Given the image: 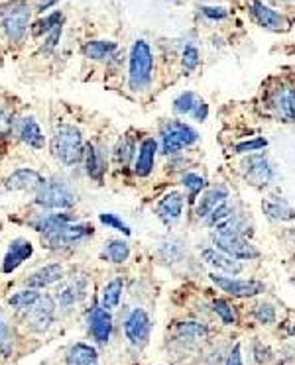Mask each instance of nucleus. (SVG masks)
<instances>
[{
    "label": "nucleus",
    "mask_w": 295,
    "mask_h": 365,
    "mask_svg": "<svg viewBox=\"0 0 295 365\" xmlns=\"http://www.w3.org/2000/svg\"><path fill=\"white\" fill-rule=\"evenodd\" d=\"M228 197H230V195H228V188L223 187V185L207 188L203 195H201L199 202H197V209H195L197 218H199V220H205V218L215 211V209H218L223 202H227Z\"/></svg>",
    "instance_id": "nucleus-15"
},
{
    "label": "nucleus",
    "mask_w": 295,
    "mask_h": 365,
    "mask_svg": "<svg viewBox=\"0 0 295 365\" xmlns=\"http://www.w3.org/2000/svg\"><path fill=\"white\" fill-rule=\"evenodd\" d=\"M99 220L104 224V226H109V228H113L116 232H122L125 236H130V226L122 222V218H118L116 214H111V212H104V214H99Z\"/></svg>",
    "instance_id": "nucleus-43"
},
{
    "label": "nucleus",
    "mask_w": 295,
    "mask_h": 365,
    "mask_svg": "<svg viewBox=\"0 0 295 365\" xmlns=\"http://www.w3.org/2000/svg\"><path fill=\"white\" fill-rule=\"evenodd\" d=\"M87 236H93V226H89V224H67L56 232L42 234V242L46 243V248L57 250V248H65L69 243L81 242Z\"/></svg>",
    "instance_id": "nucleus-9"
},
{
    "label": "nucleus",
    "mask_w": 295,
    "mask_h": 365,
    "mask_svg": "<svg viewBox=\"0 0 295 365\" xmlns=\"http://www.w3.org/2000/svg\"><path fill=\"white\" fill-rule=\"evenodd\" d=\"M154 77V54L152 47L144 40H136L130 49L128 63V83L132 90H146Z\"/></svg>",
    "instance_id": "nucleus-1"
},
{
    "label": "nucleus",
    "mask_w": 295,
    "mask_h": 365,
    "mask_svg": "<svg viewBox=\"0 0 295 365\" xmlns=\"http://www.w3.org/2000/svg\"><path fill=\"white\" fill-rule=\"evenodd\" d=\"M266 147H268V140L266 138H250V140H244V142H239V144L232 145V152L239 155H248L262 152Z\"/></svg>",
    "instance_id": "nucleus-38"
},
{
    "label": "nucleus",
    "mask_w": 295,
    "mask_h": 365,
    "mask_svg": "<svg viewBox=\"0 0 295 365\" xmlns=\"http://www.w3.org/2000/svg\"><path fill=\"white\" fill-rule=\"evenodd\" d=\"M191 118H193L195 122H205L209 118V104H207L203 99H199L197 106H195L193 112H191Z\"/></svg>",
    "instance_id": "nucleus-46"
},
{
    "label": "nucleus",
    "mask_w": 295,
    "mask_h": 365,
    "mask_svg": "<svg viewBox=\"0 0 295 365\" xmlns=\"http://www.w3.org/2000/svg\"><path fill=\"white\" fill-rule=\"evenodd\" d=\"M32 254H34V245L28 242V240H22V238L14 240V242L10 243V248H8V254L4 257L2 271H4V273H12L14 269H18V267L22 266L24 261Z\"/></svg>",
    "instance_id": "nucleus-18"
},
{
    "label": "nucleus",
    "mask_w": 295,
    "mask_h": 365,
    "mask_svg": "<svg viewBox=\"0 0 295 365\" xmlns=\"http://www.w3.org/2000/svg\"><path fill=\"white\" fill-rule=\"evenodd\" d=\"M240 171H242L244 181L256 188L268 187L276 179V167L264 152L246 155L240 163Z\"/></svg>",
    "instance_id": "nucleus-4"
},
{
    "label": "nucleus",
    "mask_w": 295,
    "mask_h": 365,
    "mask_svg": "<svg viewBox=\"0 0 295 365\" xmlns=\"http://www.w3.org/2000/svg\"><path fill=\"white\" fill-rule=\"evenodd\" d=\"M20 136H22L24 142L30 145V147H34V149H42L44 144H46L44 132H42V128L38 126V122H35L34 118H26V120L22 122Z\"/></svg>",
    "instance_id": "nucleus-26"
},
{
    "label": "nucleus",
    "mask_w": 295,
    "mask_h": 365,
    "mask_svg": "<svg viewBox=\"0 0 295 365\" xmlns=\"http://www.w3.org/2000/svg\"><path fill=\"white\" fill-rule=\"evenodd\" d=\"M136 154V142L132 136H125L114 147V161L120 167H128Z\"/></svg>",
    "instance_id": "nucleus-30"
},
{
    "label": "nucleus",
    "mask_w": 295,
    "mask_h": 365,
    "mask_svg": "<svg viewBox=\"0 0 295 365\" xmlns=\"http://www.w3.org/2000/svg\"><path fill=\"white\" fill-rule=\"evenodd\" d=\"M262 211L273 222H294L295 211L280 197H270L262 200Z\"/></svg>",
    "instance_id": "nucleus-20"
},
{
    "label": "nucleus",
    "mask_w": 295,
    "mask_h": 365,
    "mask_svg": "<svg viewBox=\"0 0 295 365\" xmlns=\"http://www.w3.org/2000/svg\"><path fill=\"white\" fill-rule=\"evenodd\" d=\"M69 365H85V364H99V354L97 350L89 343H75L67 355Z\"/></svg>",
    "instance_id": "nucleus-25"
},
{
    "label": "nucleus",
    "mask_w": 295,
    "mask_h": 365,
    "mask_svg": "<svg viewBox=\"0 0 295 365\" xmlns=\"http://www.w3.org/2000/svg\"><path fill=\"white\" fill-rule=\"evenodd\" d=\"M152 322L144 309H134L125 321V334L132 346H144L150 338Z\"/></svg>",
    "instance_id": "nucleus-11"
},
{
    "label": "nucleus",
    "mask_w": 295,
    "mask_h": 365,
    "mask_svg": "<svg viewBox=\"0 0 295 365\" xmlns=\"http://www.w3.org/2000/svg\"><path fill=\"white\" fill-rule=\"evenodd\" d=\"M234 212H237L234 211V206H230L227 200V202H223L218 209H215V211L211 212V214L205 218V224H207V226H211V228H216L218 224H223V222L227 220V218H230Z\"/></svg>",
    "instance_id": "nucleus-40"
},
{
    "label": "nucleus",
    "mask_w": 295,
    "mask_h": 365,
    "mask_svg": "<svg viewBox=\"0 0 295 365\" xmlns=\"http://www.w3.org/2000/svg\"><path fill=\"white\" fill-rule=\"evenodd\" d=\"M54 310H56V307H54V300L49 299V297L40 299L32 307V328H34L35 332L47 330V326L54 321Z\"/></svg>",
    "instance_id": "nucleus-21"
},
{
    "label": "nucleus",
    "mask_w": 295,
    "mask_h": 365,
    "mask_svg": "<svg viewBox=\"0 0 295 365\" xmlns=\"http://www.w3.org/2000/svg\"><path fill=\"white\" fill-rule=\"evenodd\" d=\"M156 155H158V142L154 138H146L140 144L136 163H134V173H136L138 177H148L154 171Z\"/></svg>",
    "instance_id": "nucleus-17"
},
{
    "label": "nucleus",
    "mask_w": 295,
    "mask_h": 365,
    "mask_svg": "<svg viewBox=\"0 0 295 365\" xmlns=\"http://www.w3.org/2000/svg\"><path fill=\"white\" fill-rule=\"evenodd\" d=\"M199 142V132L193 126L182 120H171L161 130V154L177 155L185 147H191Z\"/></svg>",
    "instance_id": "nucleus-3"
},
{
    "label": "nucleus",
    "mask_w": 295,
    "mask_h": 365,
    "mask_svg": "<svg viewBox=\"0 0 295 365\" xmlns=\"http://www.w3.org/2000/svg\"><path fill=\"white\" fill-rule=\"evenodd\" d=\"M0 354L10 355L12 354V334L10 328L0 321Z\"/></svg>",
    "instance_id": "nucleus-44"
},
{
    "label": "nucleus",
    "mask_w": 295,
    "mask_h": 365,
    "mask_svg": "<svg viewBox=\"0 0 295 365\" xmlns=\"http://www.w3.org/2000/svg\"><path fill=\"white\" fill-rule=\"evenodd\" d=\"M182 185L187 190V200L195 204L197 197L207 188V179L201 177L199 173H185L182 177Z\"/></svg>",
    "instance_id": "nucleus-33"
},
{
    "label": "nucleus",
    "mask_w": 295,
    "mask_h": 365,
    "mask_svg": "<svg viewBox=\"0 0 295 365\" xmlns=\"http://www.w3.org/2000/svg\"><path fill=\"white\" fill-rule=\"evenodd\" d=\"M51 152H54V157L59 159L63 165L79 163L85 155V144H83V136L79 130L69 124L59 126L51 140Z\"/></svg>",
    "instance_id": "nucleus-2"
},
{
    "label": "nucleus",
    "mask_w": 295,
    "mask_h": 365,
    "mask_svg": "<svg viewBox=\"0 0 295 365\" xmlns=\"http://www.w3.org/2000/svg\"><path fill=\"white\" fill-rule=\"evenodd\" d=\"M46 181L34 169H18L6 179L8 190H38Z\"/></svg>",
    "instance_id": "nucleus-19"
},
{
    "label": "nucleus",
    "mask_w": 295,
    "mask_h": 365,
    "mask_svg": "<svg viewBox=\"0 0 295 365\" xmlns=\"http://www.w3.org/2000/svg\"><path fill=\"white\" fill-rule=\"evenodd\" d=\"M59 35H61V26H57V28H54L51 30V33H49V38H47V44H46V49L49 51L54 45L57 44V40H59Z\"/></svg>",
    "instance_id": "nucleus-50"
},
{
    "label": "nucleus",
    "mask_w": 295,
    "mask_h": 365,
    "mask_svg": "<svg viewBox=\"0 0 295 365\" xmlns=\"http://www.w3.org/2000/svg\"><path fill=\"white\" fill-rule=\"evenodd\" d=\"M89 328H91L93 338L99 343H106L111 340L113 334V316L111 310H106L104 307H95L89 318Z\"/></svg>",
    "instance_id": "nucleus-16"
},
{
    "label": "nucleus",
    "mask_w": 295,
    "mask_h": 365,
    "mask_svg": "<svg viewBox=\"0 0 295 365\" xmlns=\"http://www.w3.org/2000/svg\"><path fill=\"white\" fill-rule=\"evenodd\" d=\"M282 2H295V0H282Z\"/></svg>",
    "instance_id": "nucleus-51"
},
{
    "label": "nucleus",
    "mask_w": 295,
    "mask_h": 365,
    "mask_svg": "<svg viewBox=\"0 0 295 365\" xmlns=\"http://www.w3.org/2000/svg\"><path fill=\"white\" fill-rule=\"evenodd\" d=\"M61 12H54V14H49L47 18H44V20H40V22H35V26L32 28V33L34 35H42V33L46 32H51L54 28H57L59 24H61Z\"/></svg>",
    "instance_id": "nucleus-42"
},
{
    "label": "nucleus",
    "mask_w": 295,
    "mask_h": 365,
    "mask_svg": "<svg viewBox=\"0 0 295 365\" xmlns=\"http://www.w3.org/2000/svg\"><path fill=\"white\" fill-rule=\"evenodd\" d=\"M83 159H85V167H87V175L91 179H95V181H102L104 171H106V165H104V161H102L99 149L93 144H87L85 145V155H83Z\"/></svg>",
    "instance_id": "nucleus-24"
},
{
    "label": "nucleus",
    "mask_w": 295,
    "mask_h": 365,
    "mask_svg": "<svg viewBox=\"0 0 295 365\" xmlns=\"http://www.w3.org/2000/svg\"><path fill=\"white\" fill-rule=\"evenodd\" d=\"M122 291H125L122 279H113L111 283H106V287L102 289V307L106 310L116 309L122 299Z\"/></svg>",
    "instance_id": "nucleus-31"
},
{
    "label": "nucleus",
    "mask_w": 295,
    "mask_h": 365,
    "mask_svg": "<svg viewBox=\"0 0 295 365\" xmlns=\"http://www.w3.org/2000/svg\"><path fill=\"white\" fill-rule=\"evenodd\" d=\"M42 299L40 297V293L35 291V289H28V291H20V293H16V295H12L8 302H10V307L14 309H32L38 300Z\"/></svg>",
    "instance_id": "nucleus-37"
},
{
    "label": "nucleus",
    "mask_w": 295,
    "mask_h": 365,
    "mask_svg": "<svg viewBox=\"0 0 295 365\" xmlns=\"http://www.w3.org/2000/svg\"><path fill=\"white\" fill-rule=\"evenodd\" d=\"M201 257L207 266H211L215 269V273H223V275H239L240 271L244 269V266L240 263L239 259L230 257V255L218 252L216 248H205L201 252Z\"/></svg>",
    "instance_id": "nucleus-14"
},
{
    "label": "nucleus",
    "mask_w": 295,
    "mask_h": 365,
    "mask_svg": "<svg viewBox=\"0 0 295 365\" xmlns=\"http://www.w3.org/2000/svg\"><path fill=\"white\" fill-rule=\"evenodd\" d=\"M67 224H71V216L69 214H47V216H42V218L32 222V226L42 234L56 232V230L67 226Z\"/></svg>",
    "instance_id": "nucleus-29"
},
{
    "label": "nucleus",
    "mask_w": 295,
    "mask_h": 365,
    "mask_svg": "<svg viewBox=\"0 0 295 365\" xmlns=\"http://www.w3.org/2000/svg\"><path fill=\"white\" fill-rule=\"evenodd\" d=\"M248 10L252 18L258 22V26L272 30V32H285L289 28V20L284 14L272 10L270 6H266L260 0H248Z\"/></svg>",
    "instance_id": "nucleus-10"
},
{
    "label": "nucleus",
    "mask_w": 295,
    "mask_h": 365,
    "mask_svg": "<svg viewBox=\"0 0 295 365\" xmlns=\"http://www.w3.org/2000/svg\"><path fill=\"white\" fill-rule=\"evenodd\" d=\"M61 277H63V267L59 266V263H49V266L42 267V269H38L35 273L30 275V279H28V287L30 289L49 287V285L57 283Z\"/></svg>",
    "instance_id": "nucleus-22"
},
{
    "label": "nucleus",
    "mask_w": 295,
    "mask_h": 365,
    "mask_svg": "<svg viewBox=\"0 0 295 365\" xmlns=\"http://www.w3.org/2000/svg\"><path fill=\"white\" fill-rule=\"evenodd\" d=\"M280 365H295V346H285L282 350V355H280Z\"/></svg>",
    "instance_id": "nucleus-49"
},
{
    "label": "nucleus",
    "mask_w": 295,
    "mask_h": 365,
    "mask_svg": "<svg viewBox=\"0 0 295 365\" xmlns=\"http://www.w3.org/2000/svg\"><path fill=\"white\" fill-rule=\"evenodd\" d=\"M177 336L185 342H199L209 336V328L203 322H182L177 324Z\"/></svg>",
    "instance_id": "nucleus-27"
},
{
    "label": "nucleus",
    "mask_w": 295,
    "mask_h": 365,
    "mask_svg": "<svg viewBox=\"0 0 295 365\" xmlns=\"http://www.w3.org/2000/svg\"><path fill=\"white\" fill-rule=\"evenodd\" d=\"M197 102H199V97L195 92H191V90H185V92H182L177 99L173 100V112L180 114V116H191Z\"/></svg>",
    "instance_id": "nucleus-36"
},
{
    "label": "nucleus",
    "mask_w": 295,
    "mask_h": 365,
    "mask_svg": "<svg viewBox=\"0 0 295 365\" xmlns=\"http://www.w3.org/2000/svg\"><path fill=\"white\" fill-rule=\"evenodd\" d=\"M213 312L221 318L223 324L227 326H234L239 322V312L237 309L228 302L227 299H215L213 300Z\"/></svg>",
    "instance_id": "nucleus-35"
},
{
    "label": "nucleus",
    "mask_w": 295,
    "mask_h": 365,
    "mask_svg": "<svg viewBox=\"0 0 295 365\" xmlns=\"http://www.w3.org/2000/svg\"><path fill=\"white\" fill-rule=\"evenodd\" d=\"M104 257L113 263H125L130 257V245L125 240H109L104 243Z\"/></svg>",
    "instance_id": "nucleus-32"
},
{
    "label": "nucleus",
    "mask_w": 295,
    "mask_h": 365,
    "mask_svg": "<svg viewBox=\"0 0 295 365\" xmlns=\"http://www.w3.org/2000/svg\"><path fill=\"white\" fill-rule=\"evenodd\" d=\"M213 248H216L218 252L230 255L239 261H252L260 257V250L250 242L248 238L242 236H232V234H213L211 236Z\"/></svg>",
    "instance_id": "nucleus-6"
},
{
    "label": "nucleus",
    "mask_w": 295,
    "mask_h": 365,
    "mask_svg": "<svg viewBox=\"0 0 295 365\" xmlns=\"http://www.w3.org/2000/svg\"><path fill=\"white\" fill-rule=\"evenodd\" d=\"M268 106L282 122H287V124L295 122V87H289V85L278 87L272 92Z\"/></svg>",
    "instance_id": "nucleus-12"
},
{
    "label": "nucleus",
    "mask_w": 295,
    "mask_h": 365,
    "mask_svg": "<svg viewBox=\"0 0 295 365\" xmlns=\"http://www.w3.org/2000/svg\"><path fill=\"white\" fill-rule=\"evenodd\" d=\"M85 291H87V281H85V277H79V279H75V281L59 295V302H61L63 307L75 305V302H79V300L85 297Z\"/></svg>",
    "instance_id": "nucleus-34"
},
{
    "label": "nucleus",
    "mask_w": 295,
    "mask_h": 365,
    "mask_svg": "<svg viewBox=\"0 0 295 365\" xmlns=\"http://www.w3.org/2000/svg\"><path fill=\"white\" fill-rule=\"evenodd\" d=\"M225 365H244L242 362V350H240V343H234L232 346V350L228 352V357Z\"/></svg>",
    "instance_id": "nucleus-48"
},
{
    "label": "nucleus",
    "mask_w": 295,
    "mask_h": 365,
    "mask_svg": "<svg viewBox=\"0 0 295 365\" xmlns=\"http://www.w3.org/2000/svg\"><path fill=\"white\" fill-rule=\"evenodd\" d=\"M85 365H97V364H85Z\"/></svg>",
    "instance_id": "nucleus-52"
},
{
    "label": "nucleus",
    "mask_w": 295,
    "mask_h": 365,
    "mask_svg": "<svg viewBox=\"0 0 295 365\" xmlns=\"http://www.w3.org/2000/svg\"><path fill=\"white\" fill-rule=\"evenodd\" d=\"M252 316L256 318L258 324H264V326H268V324H273L276 318H278V314H276V309H273L270 302H260V305H256L254 309H252Z\"/></svg>",
    "instance_id": "nucleus-41"
},
{
    "label": "nucleus",
    "mask_w": 295,
    "mask_h": 365,
    "mask_svg": "<svg viewBox=\"0 0 295 365\" xmlns=\"http://www.w3.org/2000/svg\"><path fill=\"white\" fill-rule=\"evenodd\" d=\"M201 10H203V14L209 20H225L228 16V12L225 8H221V6H205Z\"/></svg>",
    "instance_id": "nucleus-47"
},
{
    "label": "nucleus",
    "mask_w": 295,
    "mask_h": 365,
    "mask_svg": "<svg viewBox=\"0 0 295 365\" xmlns=\"http://www.w3.org/2000/svg\"><path fill=\"white\" fill-rule=\"evenodd\" d=\"M209 277L216 285V289H221L223 293H227L228 297H234V299L258 297L266 291V285L256 279H234V277L223 275V273H211Z\"/></svg>",
    "instance_id": "nucleus-7"
},
{
    "label": "nucleus",
    "mask_w": 295,
    "mask_h": 365,
    "mask_svg": "<svg viewBox=\"0 0 295 365\" xmlns=\"http://www.w3.org/2000/svg\"><path fill=\"white\" fill-rule=\"evenodd\" d=\"M252 354H254V362L256 364H268L272 359V352L268 346H264L262 342H254L252 346Z\"/></svg>",
    "instance_id": "nucleus-45"
},
{
    "label": "nucleus",
    "mask_w": 295,
    "mask_h": 365,
    "mask_svg": "<svg viewBox=\"0 0 295 365\" xmlns=\"http://www.w3.org/2000/svg\"><path fill=\"white\" fill-rule=\"evenodd\" d=\"M116 51V44L114 42H104V40H97V42H87L83 45V56L101 61V59H109Z\"/></svg>",
    "instance_id": "nucleus-28"
},
{
    "label": "nucleus",
    "mask_w": 295,
    "mask_h": 365,
    "mask_svg": "<svg viewBox=\"0 0 295 365\" xmlns=\"http://www.w3.org/2000/svg\"><path fill=\"white\" fill-rule=\"evenodd\" d=\"M216 234H232V236H242V238H248L252 236V224L248 222L246 216H242V214H232L230 218L223 222V224H218L215 228Z\"/></svg>",
    "instance_id": "nucleus-23"
},
{
    "label": "nucleus",
    "mask_w": 295,
    "mask_h": 365,
    "mask_svg": "<svg viewBox=\"0 0 295 365\" xmlns=\"http://www.w3.org/2000/svg\"><path fill=\"white\" fill-rule=\"evenodd\" d=\"M199 63H201V54H199V49H197L195 45H185V49H183L182 54L183 73H185V75H191L195 69L199 67Z\"/></svg>",
    "instance_id": "nucleus-39"
},
{
    "label": "nucleus",
    "mask_w": 295,
    "mask_h": 365,
    "mask_svg": "<svg viewBox=\"0 0 295 365\" xmlns=\"http://www.w3.org/2000/svg\"><path fill=\"white\" fill-rule=\"evenodd\" d=\"M183 204H185V199H183V195L180 190H170V193H166V195L158 200V204H156L158 218L164 222L166 226H171V224L180 222L183 214Z\"/></svg>",
    "instance_id": "nucleus-13"
},
{
    "label": "nucleus",
    "mask_w": 295,
    "mask_h": 365,
    "mask_svg": "<svg viewBox=\"0 0 295 365\" xmlns=\"http://www.w3.org/2000/svg\"><path fill=\"white\" fill-rule=\"evenodd\" d=\"M2 16V28L10 42H20L30 24V6L24 2H12L0 10Z\"/></svg>",
    "instance_id": "nucleus-8"
},
{
    "label": "nucleus",
    "mask_w": 295,
    "mask_h": 365,
    "mask_svg": "<svg viewBox=\"0 0 295 365\" xmlns=\"http://www.w3.org/2000/svg\"><path fill=\"white\" fill-rule=\"evenodd\" d=\"M75 193L61 181H46L42 187L35 190V202L44 209L63 211L75 204Z\"/></svg>",
    "instance_id": "nucleus-5"
}]
</instances>
